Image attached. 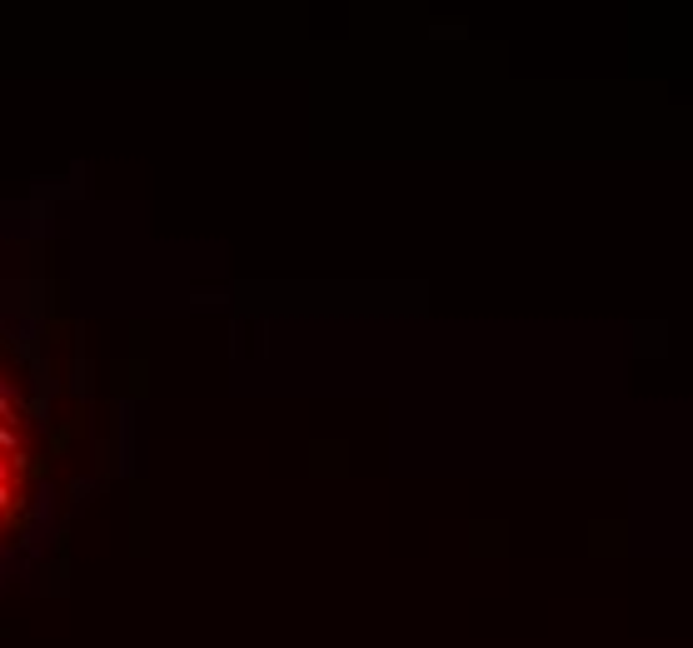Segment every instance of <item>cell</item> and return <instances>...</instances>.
Segmentation results:
<instances>
[{
    "mask_svg": "<svg viewBox=\"0 0 693 648\" xmlns=\"http://www.w3.org/2000/svg\"><path fill=\"white\" fill-rule=\"evenodd\" d=\"M75 434H80V424H75V419H70V424H60L56 434H50V454H60V449H65V444H70Z\"/></svg>",
    "mask_w": 693,
    "mask_h": 648,
    "instance_id": "1",
    "label": "cell"
},
{
    "mask_svg": "<svg viewBox=\"0 0 693 648\" xmlns=\"http://www.w3.org/2000/svg\"><path fill=\"white\" fill-rule=\"evenodd\" d=\"M0 484H11V459L0 454Z\"/></svg>",
    "mask_w": 693,
    "mask_h": 648,
    "instance_id": "2",
    "label": "cell"
}]
</instances>
